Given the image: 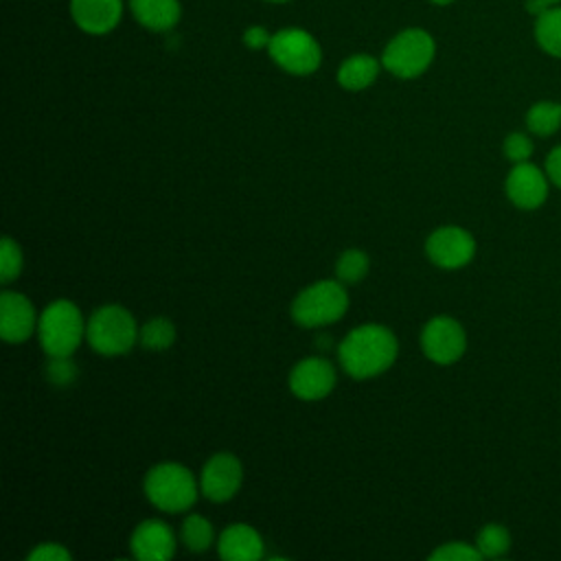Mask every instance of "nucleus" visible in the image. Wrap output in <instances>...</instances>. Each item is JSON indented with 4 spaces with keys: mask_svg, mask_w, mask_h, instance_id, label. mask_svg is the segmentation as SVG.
<instances>
[{
    "mask_svg": "<svg viewBox=\"0 0 561 561\" xmlns=\"http://www.w3.org/2000/svg\"><path fill=\"white\" fill-rule=\"evenodd\" d=\"M397 337L381 324L353 329L337 346L342 368L355 379H368L392 366L397 359Z\"/></svg>",
    "mask_w": 561,
    "mask_h": 561,
    "instance_id": "nucleus-1",
    "label": "nucleus"
},
{
    "mask_svg": "<svg viewBox=\"0 0 561 561\" xmlns=\"http://www.w3.org/2000/svg\"><path fill=\"white\" fill-rule=\"evenodd\" d=\"M436 42L421 26H408L392 35L381 53V66L399 79L421 77L434 61Z\"/></svg>",
    "mask_w": 561,
    "mask_h": 561,
    "instance_id": "nucleus-2",
    "label": "nucleus"
},
{
    "mask_svg": "<svg viewBox=\"0 0 561 561\" xmlns=\"http://www.w3.org/2000/svg\"><path fill=\"white\" fill-rule=\"evenodd\" d=\"M85 322L79 307L70 300L50 302L39 320L37 335L48 357H70L85 335Z\"/></svg>",
    "mask_w": 561,
    "mask_h": 561,
    "instance_id": "nucleus-3",
    "label": "nucleus"
},
{
    "mask_svg": "<svg viewBox=\"0 0 561 561\" xmlns=\"http://www.w3.org/2000/svg\"><path fill=\"white\" fill-rule=\"evenodd\" d=\"M138 327L134 316L121 305H105L99 307L85 327L88 344L99 355H125L138 340Z\"/></svg>",
    "mask_w": 561,
    "mask_h": 561,
    "instance_id": "nucleus-4",
    "label": "nucleus"
},
{
    "mask_svg": "<svg viewBox=\"0 0 561 561\" xmlns=\"http://www.w3.org/2000/svg\"><path fill=\"white\" fill-rule=\"evenodd\" d=\"M145 495L167 513H182L197 500V482L193 473L178 462H160L145 476Z\"/></svg>",
    "mask_w": 561,
    "mask_h": 561,
    "instance_id": "nucleus-5",
    "label": "nucleus"
},
{
    "mask_svg": "<svg viewBox=\"0 0 561 561\" xmlns=\"http://www.w3.org/2000/svg\"><path fill=\"white\" fill-rule=\"evenodd\" d=\"M267 55L280 70L294 77L313 75L322 64L320 42L302 26H285L274 31Z\"/></svg>",
    "mask_w": 561,
    "mask_h": 561,
    "instance_id": "nucleus-6",
    "label": "nucleus"
},
{
    "mask_svg": "<svg viewBox=\"0 0 561 561\" xmlns=\"http://www.w3.org/2000/svg\"><path fill=\"white\" fill-rule=\"evenodd\" d=\"M348 309V296L340 280H320L305 287L291 302V318L300 327L337 322Z\"/></svg>",
    "mask_w": 561,
    "mask_h": 561,
    "instance_id": "nucleus-7",
    "label": "nucleus"
},
{
    "mask_svg": "<svg viewBox=\"0 0 561 561\" xmlns=\"http://www.w3.org/2000/svg\"><path fill=\"white\" fill-rule=\"evenodd\" d=\"M421 348L436 364H454L465 355L467 333L462 324L449 316H434L421 333Z\"/></svg>",
    "mask_w": 561,
    "mask_h": 561,
    "instance_id": "nucleus-8",
    "label": "nucleus"
},
{
    "mask_svg": "<svg viewBox=\"0 0 561 561\" xmlns=\"http://www.w3.org/2000/svg\"><path fill=\"white\" fill-rule=\"evenodd\" d=\"M425 252L434 265L443 270H458L473 259L476 239L465 228L440 226L427 237Z\"/></svg>",
    "mask_w": 561,
    "mask_h": 561,
    "instance_id": "nucleus-9",
    "label": "nucleus"
},
{
    "mask_svg": "<svg viewBox=\"0 0 561 561\" xmlns=\"http://www.w3.org/2000/svg\"><path fill=\"white\" fill-rule=\"evenodd\" d=\"M506 197L511 199L513 206L519 210H537L539 206L546 204L548 193H550V180L543 169L537 164L528 162H517L506 175L504 182Z\"/></svg>",
    "mask_w": 561,
    "mask_h": 561,
    "instance_id": "nucleus-10",
    "label": "nucleus"
},
{
    "mask_svg": "<svg viewBox=\"0 0 561 561\" xmlns=\"http://www.w3.org/2000/svg\"><path fill=\"white\" fill-rule=\"evenodd\" d=\"M243 469L237 456L232 454H215L202 469L199 476V491L213 502H226L234 497L241 486Z\"/></svg>",
    "mask_w": 561,
    "mask_h": 561,
    "instance_id": "nucleus-11",
    "label": "nucleus"
},
{
    "mask_svg": "<svg viewBox=\"0 0 561 561\" xmlns=\"http://www.w3.org/2000/svg\"><path fill=\"white\" fill-rule=\"evenodd\" d=\"M70 18L75 26L88 35L112 33L125 13L123 0H70Z\"/></svg>",
    "mask_w": 561,
    "mask_h": 561,
    "instance_id": "nucleus-12",
    "label": "nucleus"
},
{
    "mask_svg": "<svg viewBox=\"0 0 561 561\" xmlns=\"http://www.w3.org/2000/svg\"><path fill=\"white\" fill-rule=\"evenodd\" d=\"M335 386L333 364L324 357H307L298 362L289 373V388L298 399L318 401L324 399Z\"/></svg>",
    "mask_w": 561,
    "mask_h": 561,
    "instance_id": "nucleus-13",
    "label": "nucleus"
},
{
    "mask_svg": "<svg viewBox=\"0 0 561 561\" xmlns=\"http://www.w3.org/2000/svg\"><path fill=\"white\" fill-rule=\"evenodd\" d=\"M35 307L24 294L2 291L0 294V335L4 342L20 344L31 337L37 324Z\"/></svg>",
    "mask_w": 561,
    "mask_h": 561,
    "instance_id": "nucleus-14",
    "label": "nucleus"
},
{
    "mask_svg": "<svg viewBox=\"0 0 561 561\" xmlns=\"http://www.w3.org/2000/svg\"><path fill=\"white\" fill-rule=\"evenodd\" d=\"M129 546L140 561H167L175 554V535L164 522L147 519L136 526Z\"/></svg>",
    "mask_w": 561,
    "mask_h": 561,
    "instance_id": "nucleus-15",
    "label": "nucleus"
},
{
    "mask_svg": "<svg viewBox=\"0 0 561 561\" xmlns=\"http://www.w3.org/2000/svg\"><path fill=\"white\" fill-rule=\"evenodd\" d=\"M131 18L151 33H169L180 24V0H127Z\"/></svg>",
    "mask_w": 561,
    "mask_h": 561,
    "instance_id": "nucleus-16",
    "label": "nucleus"
},
{
    "mask_svg": "<svg viewBox=\"0 0 561 561\" xmlns=\"http://www.w3.org/2000/svg\"><path fill=\"white\" fill-rule=\"evenodd\" d=\"M217 552L226 561H256L263 557V539L252 526L232 524L219 535Z\"/></svg>",
    "mask_w": 561,
    "mask_h": 561,
    "instance_id": "nucleus-17",
    "label": "nucleus"
},
{
    "mask_svg": "<svg viewBox=\"0 0 561 561\" xmlns=\"http://www.w3.org/2000/svg\"><path fill=\"white\" fill-rule=\"evenodd\" d=\"M381 68H383L381 59L366 55V53H355L340 64L337 83L348 92L366 90L377 81Z\"/></svg>",
    "mask_w": 561,
    "mask_h": 561,
    "instance_id": "nucleus-18",
    "label": "nucleus"
},
{
    "mask_svg": "<svg viewBox=\"0 0 561 561\" xmlns=\"http://www.w3.org/2000/svg\"><path fill=\"white\" fill-rule=\"evenodd\" d=\"M537 46L550 55L561 59V7H552L539 15H535L533 28Z\"/></svg>",
    "mask_w": 561,
    "mask_h": 561,
    "instance_id": "nucleus-19",
    "label": "nucleus"
},
{
    "mask_svg": "<svg viewBox=\"0 0 561 561\" xmlns=\"http://www.w3.org/2000/svg\"><path fill=\"white\" fill-rule=\"evenodd\" d=\"M526 127L533 136L546 138L559 131L561 127V103L557 101H537L526 112Z\"/></svg>",
    "mask_w": 561,
    "mask_h": 561,
    "instance_id": "nucleus-20",
    "label": "nucleus"
},
{
    "mask_svg": "<svg viewBox=\"0 0 561 561\" xmlns=\"http://www.w3.org/2000/svg\"><path fill=\"white\" fill-rule=\"evenodd\" d=\"M476 548L486 559H495V557L506 554L508 548H511V533H508V528L504 524H495V522L493 524H484L478 530Z\"/></svg>",
    "mask_w": 561,
    "mask_h": 561,
    "instance_id": "nucleus-21",
    "label": "nucleus"
},
{
    "mask_svg": "<svg viewBox=\"0 0 561 561\" xmlns=\"http://www.w3.org/2000/svg\"><path fill=\"white\" fill-rule=\"evenodd\" d=\"M138 340L147 351H164L175 342V327L167 318H151L140 327Z\"/></svg>",
    "mask_w": 561,
    "mask_h": 561,
    "instance_id": "nucleus-22",
    "label": "nucleus"
},
{
    "mask_svg": "<svg viewBox=\"0 0 561 561\" xmlns=\"http://www.w3.org/2000/svg\"><path fill=\"white\" fill-rule=\"evenodd\" d=\"M182 541L191 552H204L213 543V524L202 515H188L182 524Z\"/></svg>",
    "mask_w": 561,
    "mask_h": 561,
    "instance_id": "nucleus-23",
    "label": "nucleus"
},
{
    "mask_svg": "<svg viewBox=\"0 0 561 561\" xmlns=\"http://www.w3.org/2000/svg\"><path fill=\"white\" fill-rule=\"evenodd\" d=\"M368 267H370L368 254L353 248V250L342 252V256L337 259L335 272H337V278H340L342 283L355 285V283H359V280L368 274Z\"/></svg>",
    "mask_w": 561,
    "mask_h": 561,
    "instance_id": "nucleus-24",
    "label": "nucleus"
},
{
    "mask_svg": "<svg viewBox=\"0 0 561 561\" xmlns=\"http://www.w3.org/2000/svg\"><path fill=\"white\" fill-rule=\"evenodd\" d=\"M22 272V250L11 237L0 241V283L9 285Z\"/></svg>",
    "mask_w": 561,
    "mask_h": 561,
    "instance_id": "nucleus-25",
    "label": "nucleus"
},
{
    "mask_svg": "<svg viewBox=\"0 0 561 561\" xmlns=\"http://www.w3.org/2000/svg\"><path fill=\"white\" fill-rule=\"evenodd\" d=\"M478 559H482L480 550L476 548V543L471 546L467 541H447L430 554V561H478Z\"/></svg>",
    "mask_w": 561,
    "mask_h": 561,
    "instance_id": "nucleus-26",
    "label": "nucleus"
},
{
    "mask_svg": "<svg viewBox=\"0 0 561 561\" xmlns=\"http://www.w3.org/2000/svg\"><path fill=\"white\" fill-rule=\"evenodd\" d=\"M502 151L506 156V160H511L513 164L517 162H528L533 151H535V145L530 140L528 134L524 131H511L506 138H504V145H502Z\"/></svg>",
    "mask_w": 561,
    "mask_h": 561,
    "instance_id": "nucleus-27",
    "label": "nucleus"
},
{
    "mask_svg": "<svg viewBox=\"0 0 561 561\" xmlns=\"http://www.w3.org/2000/svg\"><path fill=\"white\" fill-rule=\"evenodd\" d=\"M68 559H72L70 550L64 548L61 543H50V541H44L28 552V561H68Z\"/></svg>",
    "mask_w": 561,
    "mask_h": 561,
    "instance_id": "nucleus-28",
    "label": "nucleus"
},
{
    "mask_svg": "<svg viewBox=\"0 0 561 561\" xmlns=\"http://www.w3.org/2000/svg\"><path fill=\"white\" fill-rule=\"evenodd\" d=\"M270 39H272V33L261 24H252L241 33V42L250 50H267Z\"/></svg>",
    "mask_w": 561,
    "mask_h": 561,
    "instance_id": "nucleus-29",
    "label": "nucleus"
},
{
    "mask_svg": "<svg viewBox=\"0 0 561 561\" xmlns=\"http://www.w3.org/2000/svg\"><path fill=\"white\" fill-rule=\"evenodd\" d=\"M50 359H53V362L48 364V375H50V379H53L55 383H59V386L72 381V377H75V366H72L70 357H50Z\"/></svg>",
    "mask_w": 561,
    "mask_h": 561,
    "instance_id": "nucleus-30",
    "label": "nucleus"
},
{
    "mask_svg": "<svg viewBox=\"0 0 561 561\" xmlns=\"http://www.w3.org/2000/svg\"><path fill=\"white\" fill-rule=\"evenodd\" d=\"M543 171H546L550 184H554L557 188H561V145H557L552 151H548Z\"/></svg>",
    "mask_w": 561,
    "mask_h": 561,
    "instance_id": "nucleus-31",
    "label": "nucleus"
},
{
    "mask_svg": "<svg viewBox=\"0 0 561 561\" xmlns=\"http://www.w3.org/2000/svg\"><path fill=\"white\" fill-rule=\"evenodd\" d=\"M559 4H561V0H526V11L530 15H539V13H543L552 7H559Z\"/></svg>",
    "mask_w": 561,
    "mask_h": 561,
    "instance_id": "nucleus-32",
    "label": "nucleus"
},
{
    "mask_svg": "<svg viewBox=\"0 0 561 561\" xmlns=\"http://www.w3.org/2000/svg\"><path fill=\"white\" fill-rule=\"evenodd\" d=\"M427 2H432V4H436V7H445V4H451L454 0H427Z\"/></svg>",
    "mask_w": 561,
    "mask_h": 561,
    "instance_id": "nucleus-33",
    "label": "nucleus"
},
{
    "mask_svg": "<svg viewBox=\"0 0 561 561\" xmlns=\"http://www.w3.org/2000/svg\"><path fill=\"white\" fill-rule=\"evenodd\" d=\"M261 2H270V4H285V2H291V0H261Z\"/></svg>",
    "mask_w": 561,
    "mask_h": 561,
    "instance_id": "nucleus-34",
    "label": "nucleus"
}]
</instances>
